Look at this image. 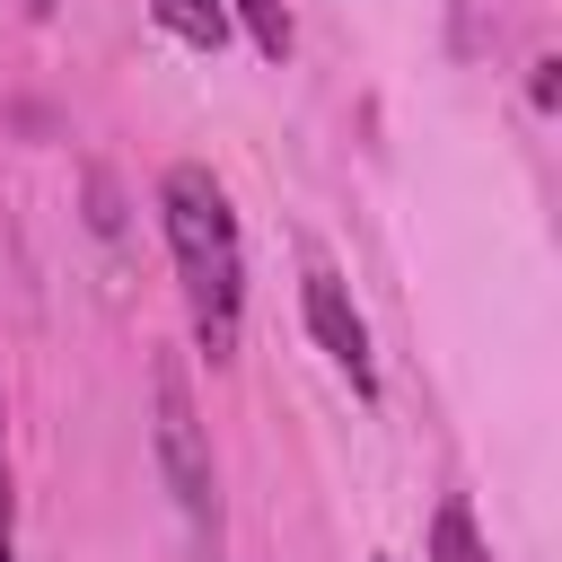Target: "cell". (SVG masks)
Segmentation results:
<instances>
[{
    "instance_id": "277c9868",
    "label": "cell",
    "mask_w": 562,
    "mask_h": 562,
    "mask_svg": "<svg viewBox=\"0 0 562 562\" xmlns=\"http://www.w3.org/2000/svg\"><path fill=\"white\" fill-rule=\"evenodd\" d=\"M158 9V26L176 35V44H193V53H220L228 44V0H149Z\"/></svg>"
},
{
    "instance_id": "3957f363",
    "label": "cell",
    "mask_w": 562,
    "mask_h": 562,
    "mask_svg": "<svg viewBox=\"0 0 562 562\" xmlns=\"http://www.w3.org/2000/svg\"><path fill=\"white\" fill-rule=\"evenodd\" d=\"M299 307H307V334H316V351L351 378V395H378V369H369V325H360V307H351V290L325 272V263H307V290H299Z\"/></svg>"
},
{
    "instance_id": "6da1fadb",
    "label": "cell",
    "mask_w": 562,
    "mask_h": 562,
    "mask_svg": "<svg viewBox=\"0 0 562 562\" xmlns=\"http://www.w3.org/2000/svg\"><path fill=\"white\" fill-rule=\"evenodd\" d=\"M158 220H167V255H176V281H184V316H193V342L211 369L237 360V334H246V246H237V211L220 193L211 167H167L158 176Z\"/></svg>"
},
{
    "instance_id": "7a4b0ae2",
    "label": "cell",
    "mask_w": 562,
    "mask_h": 562,
    "mask_svg": "<svg viewBox=\"0 0 562 562\" xmlns=\"http://www.w3.org/2000/svg\"><path fill=\"white\" fill-rule=\"evenodd\" d=\"M158 474L184 509L193 553L220 562V474H211V439H202V413H193V386L176 360H158Z\"/></svg>"
},
{
    "instance_id": "ba28073f",
    "label": "cell",
    "mask_w": 562,
    "mask_h": 562,
    "mask_svg": "<svg viewBox=\"0 0 562 562\" xmlns=\"http://www.w3.org/2000/svg\"><path fill=\"white\" fill-rule=\"evenodd\" d=\"M18 9H26V18H53V9H61V0H18Z\"/></svg>"
},
{
    "instance_id": "5b68a950",
    "label": "cell",
    "mask_w": 562,
    "mask_h": 562,
    "mask_svg": "<svg viewBox=\"0 0 562 562\" xmlns=\"http://www.w3.org/2000/svg\"><path fill=\"white\" fill-rule=\"evenodd\" d=\"M430 553H439V562H492V553L474 544V509H465V501H439V518H430Z\"/></svg>"
},
{
    "instance_id": "52a82bcc",
    "label": "cell",
    "mask_w": 562,
    "mask_h": 562,
    "mask_svg": "<svg viewBox=\"0 0 562 562\" xmlns=\"http://www.w3.org/2000/svg\"><path fill=\"white\" fill-rule=\"evenodd\" d=\"M0 562H9V457H0Z\"/></svg>"
},
{
    "instance_id": "8992f818",
    "label": "cell",
    "mask_w": 562,
    "mask_h": 562,
    "mask_svg": "<svg viewBox=\"0 0 562 562\" xmlns=\"http://www.w3.org/2000/svg\"><path fill=\"white\" fill-rule=\"evenodd\" d=\"M228 18L255 35V53H263V61H281V53H290V9H281V0H228Z\"/></svg>"
}]
</instances>
